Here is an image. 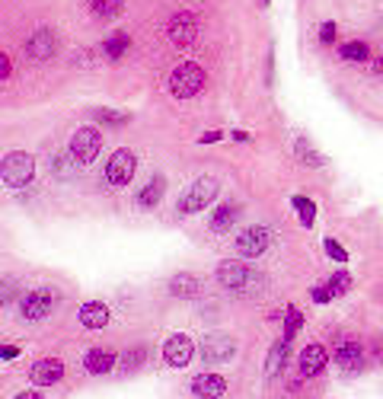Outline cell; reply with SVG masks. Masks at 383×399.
I'll return each mask as SVG.
<instances>
[{
    "mask_svg": "<svg viewBox=\"0 0 383 399\" xmlns=\"http://www.w3.org/2000/svg\"><path fill=\"white\" fill-rule=\"evenodd\" d=\"M0 77H4V80H10V55L0 58Z\"/></svg>",
    "mask_w": 383,
    "mask_h": 399,
    "instance_id": "e575fe53",
    "label": "cell"
},
{
    "mask_svg": "<svg viewBox=\"0 0 383 399\" xmlns=\"http://www.w3.org/2000/svg\"><path fill=\"white\" fill-rule=\"evenodd\" d=\"M217 192H221V182H217L214 176H202V179H195L192 186L186 189V192L179 195V211L182 214L205 211V208L217 198Z\"/></svg>",
    "mask_w": 383,
    "mask_h": 399,
    "instance_id": "3957f363",
    "label": "cell"
},
{
    "mask_svg": "<svg viewBox=\"0 0 383 399\" xmlns=\"http://www.w3.org/2000/svg\"><path fill=\"white\" fill-rule=\"evenodd\" d=\"M205 87V68L195 61H182L179 68L169 74V93L176 99H192L198 96Z\"/></svg>",
    "mask_w": 383,
    "mask_h": 399,
    "instance_id": "7a4b0ae2",
    "label": "cell"
},
{
    "mask_svg": "<svg viewBox=\"0 0 383 399\" xmlns=\"http://www.w3.org/2000/svg\"><path fill=\"white\" fill-rule=\"evenodd\" d=\"M115 355L112 351H105V348H90L86 351V358H84V367L90 374H109L112 367H115Z\"/></svg>",
    "mask_w": 383,
    "mask_h": 399,
    "instance_id": "ffe728a7",
    "label": "cell"
},
{
    "mask_svg": "<svg viewBox=\"0 0 383 399\" xmlns=\"http://www.w3.org/2000/svg\"><path fill=\"white\" fill-rule=\"evenodd\" d=\"M323 246H326L329 259H335V262H345V259H349V253H345V246H339V243H335V240H326V243H323Z\"/></svg>",
    "mask_w": 383,
    "mask_h": 399,
    "instance_id": "4dcf8cb0",
    "label": "cell"
},
{
    "mask_svg": "<svg viewBox=\"0 0 383 399\" xmlns=\"http://www.w3.org/2000/svg\"><path fill=\"white\" fill-rule=\"evenodd\" d=\"M125 365H122V371H125V374H131L134 371V367H138V361H144V348H134V351H128V355H125Z\"/></svg>",
    "mask_w": 383,
    "mask_h": 399,
    "instance_id": "1f68e13d",
    "label": "cell"
},
{
    "mask_svg": "<svg viewBox=\"0 0 383 399\" xmlns=\"http://www.w3.org/2000/svg\"><path fill=\"white\" fill-rule=\"evenodd\" d=\"M134 170H138V157H134L128 147H119V151L109 157V163H105V179H109V186L122 189L134 179Z\"/></svg>",
    "mask_w": 383,
    "mask_h": 399,
    "instance_id": "5b68a950",
    "label": "cell"
},
{
    "mask_svg": "<svg viewBox=\"0 0 383 399\" xmlns=\"http://www.w3.org/2000/svg\"><path fill=\"white\" fill-rule=\"evenodd\" d=\"M310 297H313L316 303H326V300H332V297H335V291L326 284V288H313V291H310Z\"/></svg>",
    "mask_w": 383,
    "mask_h": 399,
    "instance_id": "d6a6232c",
    "label": "cell"
},
{
    "mask_svg": "<svg viewBox=\"0 0 383 399\" xmlns=\"http://www.w3.org/2000/svg\"><path fill=\"white\" fill-rule=\"evenodd\" d=\"M326 361H329V355H326V348L323 345H306L304 351H300V377H316V374L326 367Z\"/></svg>",
    "mask_w": 383,
    "mask_h": 399,
    "instance_id": "5bb4252c",
    "label": "cell"
},
{
    "mask_svg": "<svg viewBox=\"0 0 383 399\" xmlns=\"http://www.w3.org/2000/svg\"><path fill=\"white\" fill-rule=\"evenodd\" d=\"M128 45H131V39H128L125 32H115V35L105 39V55H109V58H122L128 51Z\"/></svg>",
    "mask_w": 383,
    "mask_h": 399,
    "instance_id": "4316f807",
    "label": "cell"
},
{
    "mask_svg": "<svg viewBox=\"0 0 383 399\" xmlns=\"http://www.w3.org/2000/svg\"><path fill=\"white\" fill-rule=\"evenodd\" d=\"M55 307H58V294L51 288H39V291L22 297V317H26L29 323H39V319L51 317Z\"/></svg>",
    "mask_w": 383,
    "mask_h": 399,
    "instance_id": "8992f818",
    "label": "cell"
},
{
    "mask_svg": "<svg viewBox=\"0 0 383 399\" xmlns=\"http://www.w3.org/2000/svg\"><path fill=\"white\" fill-rule=\"evenodd\" d=\"M294 153H297V160L300 163H306V166H323V157H316V151L306 144V138L294 141Z\"/></svg>",
    "mask_w": 383,
    "mask_h": 399,
    "instance_id": "d4e9b609",
    "label": "cell"
},
{
    "mask_svg": "<svg viewBox=\"0 0 383 399\" xmlns=\"http://www.w3.org/2000/svg\"><path fill=\"white\" fill-rule=\"evenodd\" d=\"M268 230L265 227H246L237 234V240H233V246H237L240 255H246V259H256V255H262L265 249H268Z\"/></svg>",
    "mask_w": 383,
    "mask_h": 399,
    "instance_id": "9c48e42d",
    "label": "cell"
},
{
    "mask_svg": "<svg viewBox=\"0 0 383 399\" xmlns=\"http://www.w3.org/2000/svg\"><path fill=\"white\" fill-rule=\"evenodd\" d=\"M13 399H42V396H39V393H35V390H26V393H16Z\"/></svg>",
    "mask_w": 383,
    "mask_h": 399,
    "instance_id": "74e56055",
    "label": "cell"
},
{
    "mask_svg": "<svg viewBox=\"0 0 383 399\" xmlns=\"http://www.w3.org/2000/svg\"><path fill=\"white\" fill-rule=\"evenodd\" d=\"M0 176H4V186L10 189H26L35 179V160L26 151H10L0 163Z\"/></svg>",
    "mask_w": 383,
    "mask_h": 399,
    "instance_id": "6da1fadb",
    "label": "cell"
},
{
    "mask_svg": "<svg viewBox=\"0 0 383 399\" xmlns=\"http://www.w3.org/2000/svg\"><path fill=\"white\" fill-rule=\"evenodd\" d=\"M259 4H262V7H268V0H259Z\"/></svg>",
    "mask_w": 383,
    "mask_h": 399,
    "instance_id": "f35d334b",
    "label": "cell"
},
{
    "mask_svg": "<svg viewBox=\"0 0 383 399\" xmlns=\"http://www.w3.org/2000/svg\"><path fill=\"white\" fill-rule=\"evenodd\" d=\"M329 288H332L335 294H342V291H349V288H351V278H349V272H335V275L329 278Z\"/></svg>",
    "mask_w": 383,
    "mask_h": 399,
    "instance_id": "f546056e",
    "label": "cell"
},
{
    "mask_svg": "<svg viewBox=\"0 0 383 399\" xmlns=\"http://www.w3.org/2000/svg\"><path fill=\"white\" fill-rule=\"evenodd\" d=\"M26 51H29V58H51V51H55V35H51L48 29H35L26 42Z\"/></svg>",
    "mask_w": 383,
    "mask_h": 399,
    "instance_id": "ac0fdd59",
    "label": "cell"
},
{
    "mask_svg": "<svg viewBox=\"0 0 383 399\" xmlns=\"http://www.w3.org/2000/svg\"><path fill=\"white\" fill-rule=\"evenodd\" d=\"M169 294L182 297V300H192V297L202 294V281H198L195 275H188V272H179V275H173V281H169Z\"/></svg>",
    "mask_w": 383,
    "mask_h": 399,
    "instance_id": "2e32d148",
    "label": "cell"
},
{
    "mask_svg": "<svg viewBox=\"0 0 383 399\" xmlns=\"http://www.w3.org/2000/svg\"><path fill=\"white\" fill-rule=\"evenodd\" d=\"M99 147H103V134H99V128L86 125V128L74 131V138H70V157H74L80 166H90L93 160L99 157Z\"/></svg>",
    "mask_w": 383,
    "mask_h": 399,
    "instance_id": "277c9868",
    "label": "cell"
},
{
    "mask_svg": "<svg viewBox=\"0 0 383 399\" xmlns=\"http://www.w3.org/2000/svg\"><path fill=\"white\" fill-rule=\"evenodd\" d=\"M300 323H304V313H300L297 307H287V313H285V342H291V338L297 336Z\"/></svg>",
    "mask_w": 383,
    "mask_h": 399,
    "instance_id": "83f0119b",
    "label": "cell"
},
{
    "mask_svg": "<svg viewBox=\"0 0 383 399\" xmlns=\"http://www.w3.org/2000/svg\"><path fill=\"white\" fill-rule=\"evenodd\" d=\"M93 118L105 125H125L128 122V112H115V109H93Z\"/></svg>",
    "mask_w": 383,
    "mask_h": 399,
    "instance_id": "f1b7e54d",
    "label": "cell"
},
{
    "mask_svg": "<svg viewBox=\"0 0 383 399\" xmlns=\"http://www.w3.org/2000/svg\"><path fill=\"white\" fill-rule=\"evenodd\" d=\"M90 10L99 20H115L122 13V0H90Z\"/></svg>",
    "mask_w": 383,
    "mask_h": 399,
    "instance_id": "603a6c76",
    "label": "cell"
},
{
    "mask_svg": "<svg viewBox=\"0 0 383 399\" xmlns=\"http://www.w3.org/2000/svg\"><path fill=\"white\" fill-rule=\"evenodd\" d=\"M192 355H195V342H192L186 332H176V336H169L167 342H163V361H167L169 367H186L188 361H192Z\"/></svg>",
    "mask_w": 383,
    "mask_h": 399,
    "instance_id": "ba28073f",
    "label": "cell"
},
{
    "mask_svg": "<svg viewBox=\"0 0 383 399\" xmlns=\"http://www.w3.org/2000/svg\"><path fill=\"white\" fill-rule=\"evenodd\" d=\"M163 189H167V179H163V176H153V179L138 192V205L141 208H157L163 198Z\"/></svg>",
    "mask_w": 383,
    "mask_h": 399,
    "instance_id": "44dd1931",
    "label": "cell"
},
{
    "mask_svg": "<svg viewBox=\"0 0 383 399\" xmlns=\"http://www.w3.org/2000/svg\"><path fill=\"white\" fill-rule=\"evenodd\" d=\"M64 377V365L58 358H39L32 367H29V380L39 386H51Z\"/></svg>",
    "mask_w": 383,
    "mask_h": 399,
    "instance_id": "7c38bea8",
    "label": "cell"
},
{
    "mask_svg": "<svg viewBox=\"0 0 383 399\" xmlns=\"http://www.w3.org/2000/svg\"><path fill=\"white\" fill-rule=\"evenodd\" d=\"M237 351V342L227 336V332H208L202 342V355L205 361H230Z\"/></svg>",
    "mask_w": 383,
    "mask_h": 399,
    "instance_id": "8fae6325",
    "label": "cell"
},
{
    "mask_svg": "<svg viewBox=\"0 0 383 399\" xmlns=\"http://www.w3.org/2000/svg\"><path fill=\"white\" fill-rule=\"evenodd\" d=\"M202 144H214V141H221V131H208V134H202Z\"/></svg>",
    "mask_w": 383,
    "mask_h": 399,
    "instance_id": "d590c367",
    "label": "cell"
},
{
    "mask_svg": "<svg viewBox=\"0 0 383 399\" xmlns=\"http://www.w3.org/2000/svg\"><path fill=\"white\" fill-rule=\"evenodd\" d=\"M335 365H339L345 374H358V371H361V365H364V351H361V345H358V342H345V345H339V348H335Z\"/></svg>",
    "mask_w": 383,
    "mask_h": 399,
    "instance_id": "9a60e30c",
    "label": "cell"
},
{
    "mask_svg": "<svg viewBox=\"0 0 383 399\" xmlns=\"http://www.w3.org/2000/svg\"><path fill=\"white\" fill-rule=\"evenodd\" d=\"M294 208H297V214H300V224H304V227H313V217H316L313 201L304 198V195H294Z\"/></svg>",
    "mask_w": 383,
    "mask_h": 399,
    "instance_id": "484cf974",
    "label": "cell"
},
{
    "mask_svg": "<svg viewBox=\"0 0 383 399\" xmlns=\"http://www.w3.org/2000/svg\"><path fill=\"white\" fill-rule=\"evenodd\" d=\"M339 55L345 58V61H370V49L364 42H345L339 49Z\"/></svg>",
    "mask_w": 383,
    "mask_h": 399,
    "instance_id": "cb8c5ba5",
    "label": "cell"
},
{
    "mask_svg": "<svg viewBox=\"0 0 383 399\" xmlns=\"http://www.w3.org/2000/svg\"><path fill=\"white\" fill-rule=\"evenodd\" d=\"M167 35L176 49H192V42L198 39V20L192 13H176L167 26Z\"/></svg>",
    "mask_w": 383,
    "mask_h": 399,
    "instance_id": "52a82bcc",
    "label": "cell"
},
{
    "mask_svg": "<svg viewBox=\"0 0 383 399\" xmlns=\"http://www.w3.org/2000/svg\"><path fill=\"white\" fill-rule=\"evenodd\" d=\"M80 323L86 326V329H103L105 323H109V307H105L103 300H90L80 307Z\"/></svg>",
    "mask_w": 383,
    "mask_h": 399,
    "instance_id": "e0dca14e",
    "label": "cell"
},
{
    "mask_svg": "<svg viewBox=\"0 0 383 399\" xmlns=\"http://www.w3.org/2000/svg\"><path fill=\"white\" fill-rule=\"evenodd\" d=\"M237 217H240V205H237V201L217 205L214 217H211V230H214V234H227V230L237 224Z\"/></svg>",
    "mask_w": 383,
    "mask_h": 399,
    "instance_id": "d6986e66",
    "label": "cell"
},
{
    "mask_svg": "<svg viewBox=\"0 0 383 399\" xmlns=\"http://www.w3.org/2000/svg\"><path fill=\"white\" fill-rule=\"evenodd\" d=\"M214 275H217V281H221L223 288H230V291H243L249 281H256V275H252L243 262H237V259L221 262Z\"/></svg>",
    "mask_w": 383,
    "mask_h": 399,
    "instance_id": "30bf717a",
    "label": "cell"
},
{
    "mask_svg": "<svg viewBox=\"0 0 383 399\" xmlns=\"http://www.w3.org/2000/svg\"><path fill=\"white\" fill-rule=\"evenodd\" d=\"M332 39H335V23H323V26H320V42H326V45H329Z\"/></svg>",
    "mask_w": 383,
    "mask_h": 399,
    "instance_id": "836d02e7",
    "label": "cell"
},
{
    "mask_svg": "<svg viewBox=\"0 0 383 399\" xmlns=\"http://www.w3.org/2000/svg\"><path fill=\"white\" fill-rule=\"evenodd\" d=\"M285 351H287V342H285V338L272 345V351H268V361H265V377H278L281 365H285Z\"/></svg>",
    "mask_w": 383,
    "mask_h": 399,
    "instance_id": "7402d4cb",
    "label": "cell"
},
{
    "mask_svg": "<svg viewBox=\"0 0 383 399\" xmlns=\"http://www.w3.org/2000/svg\"><path fill=\"white\" fill-rule=\"evenodd\" d=\"M16 355H20V348H16V345H4V361H13Z\"/></svg>",
    "mask_w": 383,
    "mask_h": 399,
    "instance_id": "8d00e7d4",
    "label": "cell"
},
{
    "mask_svg": "<svg viewBox=\"0 0 383 399\" xmlns=\"http://www.w3.org/2000/svg\"><path fill=\"white\" fill-rule=\"evenodd\" d=\"M188 386H192V393L198 399H221L227 393V380L217 377V374H195L188 380Z\"/></svg>",
    "mask_w": 383,
    "mask_h": 399,
    "instance_id": "4fadbf2b",
    "label": "cell"
}]
</instances>
